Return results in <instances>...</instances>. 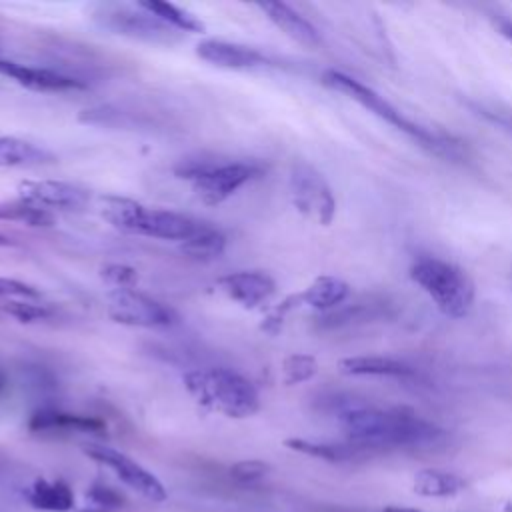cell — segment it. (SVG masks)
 <instances>
[{
    "label": "cell",
    "instance_id": "cell-1",
    "mask_svg": "<svg viewBox=\"0 0 512 512\" xmlns=\"http://www.w3.org/2000/svg\"><path fill=\"white\" fill-rule=\"evenodd\" d=\"M346 440L378 454L398 448H424L440 442L444 430L404 408H378L360 402L334 406Z\"/></svg>",
    "mask_w": 512,
    "mask_h": 512
},
{
    "label": "cell",
    "instance_id": "cell-2",
    "mask_svg": "<svg viewBox=\"0 0 512 512\" xmlns=\"http://www.w3.org/2000/svg\"><path fill=\"white\" fill-rule=\"evenodd\" d=\"M188 394L206 410L226 418H248L258 412L260 396L256 386L230 368H196L182 376Z\"/></svg>",
    "mask_w": 512,
    "mask_h": 512
},
{
    "label": "cell",
    "instance_id": "cell-3",
    "mask_svg": "<svg viewBox=\"0 0 512 512\" xmlns=\"http://www.w3.org/2000/svg\"><path fill=\"white\" fill-rule=\"evenodd\" d=\"M100 216L116 230L126 234H138L158 240H178L184 242L198 228V220L166 210V208H148L126 196H102L100 198Z\"/></svg>",
    "mask_w": 512,
    "mask_h": 512
},
{
    "label": "cell",
    "instance_id": "cell-4",
    "mask_svg": "<svg viewBox=\"0 0 512 512\" xmlns=\"http://www.w3.org/2000/svg\"><path fill=\"white\" fill-rule=\"evenodd\" d=\"M174 174L188 180L196 198L206 206H218L234 196L242 186L262 174V166L244 160H218L210 156L182 158Z\"/></svg>",
    "mask_w": 512,
    "mask_h": 512
},
{
    "label": "cell",
    "instance_id": "cell-5",
    "mask_svg": "<svg viewBox=\"0 0 512 512\" xmlns=\"http://www.w3.org/2000/svg\"><path fill=\"white\" fill-rule=\"evenodd\" d=\"M324 84L350 96L352 100H356L360 106H364L366 110H370L372 114H376L380 120L392 124L394 128H398L400 132L408 134L410 138H414L420 146L436 152V154H444V156H454L458 150V142L452 140L450 136L432 132L424 126H420L418 122L410 120L408 116H404L396 106H392L384 96H380L378 92H374L370 86L362 84L360 80L338 72V70H326L322 76Z\"/></svg>",
    "mask_w": 512,
    "mask_h": 512
},
{
    "label": "cell",
    "instance_id": "cell-6",
    "mask_svg": "<svg viewBox=\"0 0 512 512\" xmlns=\"http://www.w3.org/2000/svg\"><path fill=\"white\" fill-rule=\"evenodd\" d=\"M410 278L446 316L460 318L472 308L474 282L456 264L434 256H422L412 264Z\"/></svg>",
    "mask_w": 512,
    "mask_h": 512
},
{
    "label": "cell",
    "instance_id": "cell-7",
    "mask_svg": "<svg viewBox=\"0 0 512 512\" xmlns=\"http://www.w3.org/2000/svg\"><path fill=\"white\" fill-rule=\"evenodd\" d=\"M94 18L102 28L114 34L128 36L132 40H140L148 44H174L180 40L178 30L166 26L162 20L142 10L138 4H136V10L128 6L106 4L94 12Z\"/></svg>",
    "mask_w": 512,
    "mask_h": 512
},
{
    "label": "cell",
    "instance_id": "cell-8",
    "mask_svg": "<svg viewBox=\"0 0 512 512\" xmlns=\"http://www.w3.org/2000/svg\"><path fill=\"white\" fill-rule=\"evenodd\" d=\"M106 312L116 324L134 328H166L176 324V312L136 288H112L106 294Z\"/></svg>",
    "mask_w": 512,
    "mask_h": 512
},
{
    "label": "cell",
    "instance_id": "cell-9",
    "mask_svg": "<svg viewBox=\"0 0 512 512\" xmlns=\"http://www.w3.org/2000/svg\"><path fill=\"white\" fill-rule=\"evenodd\" d=\"M290 200L308 220L328 226L336 214V198L324 176L306 162H298L290 172Z\"/></svg>",
    "mask_w": 512,
    "mask_h": 512
},
{
    "label": "cell",
    "instance_id": "cell-10",
    "mask_svg": "<svg viewBox=\"0 0 512 512\" xmlns=\"http://www.w3.org/2000/svg\"><path fill=\"white\" fill-rule=\"evenodd\" d=\"M82 450L88 458H92L94 462L112 470L122 484H126L134 492H138L142 498H146L150 502L166 500L164 484L148 468H144L140 462H136L128 454H124L116 448L104 446V444H86Z\"/></svg>",
    "mask_w": 512,
    "mask_h": 512
},
{
    "label": "cell",
    "instance_id": "cell-11",
    "mask_svg": "<svg viewBox=\"0 0 512 512\" xmlns=\"http://www.w3.org/2000/svg\"><path fill=\"white\" fill-rule=\"evenodd\" d=\"M18 198L28 200L46 210L78 212L86 208L90 192L78 184L64 180H22L16 186Z\"/></svg>",
    "mask_w": 512,
    "mask_h": 512
},
{
    "label": "cell",
    "instance_id": "cell-12",
    "mask_svg": "<svg viewBox=\"0 0 512 512\" xmlns=\"http://www.w3.org/2000/svg\"><path fill=\"white\" fill-rule=\"evenodd\" d=\"M220 292L244 310H254L266 304L276 292V282L270 274L260 270H240L224 274L216 280Z\"/></svg>",
    "mask_w": 512,
    "mask_h": 512
},
{
    "label": "cell",
    "instance_id": "cell-13",
    "mask_svg": "<svg viewBox=\"0 0 512 512\" xmlns=\"http://www.w3.org/2000/svg\"><path fill=\"white\" fill-rule=\"evenodd\" d=\"M196 56L224 70H256L272 64L270 58L256 48H250L238 42L218 40V38H208L198 42Z\"/></svg>",
    "mask_w": 512,
    "mask_h": 512
},
{
    "label": "cell",
    "instance_id": "cell-14",
    "mask_svg": "<svg viewBox=\"0 0 512 512\" xmlns=\"http://www.w3.org/2000/svg\"><path fill=\"white\" fill-rule=\"evenodd\" d=\"M0 74L8 76L16 84L34 90V92H70V90H84L86 82L80 78L50 70V68H40V66H28L20 64L14 60H0Z\"/></svg>",
    "mask_w": 512,
    "mask_h": 512
},
{
    "label": "cell",
    "instance_id": "cell-15",
    "mask_svg": "<svg viewBox=\"0 0 512 512\" xmlns=\"http://www.w3.org/2000/svg\"><path fill=\"white\" fill-rule=\"evenodd\" d=\"M28 428L32 432H84V434H102L106 432V424L100 418L64 412L60 408H38L30 420Z\"/></svg>",
    "mask_w": 512,
    "mask_h": 512
},
{
    "label": "cell",
    "instance_id": "cell-16",
    "mask_svg": "<svg viewBox=\"0 0 512 512\" xmlns=\"http://www.w3.org/2000/svg\"><path fill=\"white\" fill-rule=\"evenodd\" d=\"M256 6L266 14V18L276 28H280L286 36H290L298 44L314 48V46H318L322 42L320 32L312 26V22H308L292 6L284 4V2H258Z\"/></svg>",
    "mask_w": 512,
    "mask_h": 512
},
{
    "label": "cell",
    "instance_id": "cell-17",
    "mask_svg": "<svg viewBox=\"0 0 512 512\" xmlns=\"http://www.w3.org/2000/svg\"><path fill=\"white\" fill-rule=\"evenodd\" d=\"M26 502L44 512H70L76 506L74 490L72 486L62 478H36L26 490H24Z\"/></svg>",
    "mask_w": 512,
    "mask_h": 512
},
{
    "label": "cell",
    "instance_id": "cell-18",
    "mask_svg": "<svg viewBox=\"0 0 512 512\" xmlns=\"http://www.w3.org/2000/svg\"><path fill=\"white\" fill-rule=\"evenodd\" d=\"M284 446L318 458V460H326V462H356V460H364L368 456H374V452L350 442V440H342V442H318V440H306V438H286Z\"/></svg>",
    "mask_w": 512,
    "mask_h": 512
},
{
    "label": "cell",
    "instance_id": "cell-19",
    "mask_svg": "<svg viewBox=\"0 0 512 512\" xmlns=\"http://www.w3.org/2000/svg\"><path fill=\"white\" fill-rule=\"evenodd\" d=\"M350 294V288L344 280L336 276H318L302 292L294 294L298 306H308L314 310L330 312L340 306Z\"/></svg>",
    "mask_w": 512,
    "mask_h": 512
},
{
    "label": "cell",
    "instance_id": "cell-20",
    "mask_svg": "<svg viewBox=\"0 0 512 512\" xmlns=\"http://www.w3.org/2000/svg\"><path fill=\"white\" fill-rule=\"evenodd\" d=\"M54 160L52 152L34 142L0 134V168H36L52 164Z\"/></svg>",
    "mask_w": 512,
    "mask_h": 512
},
{
    "label": "cell",
    "instance_id": "cell-21",
    "mask_svg": "<svg viewBox=\"0 0 512 512\" xmlns=\"http://www.w3.org/2000/svg\"><path fill=\"white\" fill-rule=\"evenodd\" d=\"M342 374L348 376H384V378H410L414 368L384 356H350L338 362Z\"/></svg>",
    "mask_w": 512,
    "mask_h": 512
},
{
    "label": "cell",
    "instance_id": "cell-22",
    "mask_svg": "<svg viewBox=\"0 0 512 512\" xmlns=\"http://www.w3.org/2000/svg\"><path fill=\"white\" fill-rule=\"evenodd\" d=\"M180 250L192 260L210 262L224 254L226 236L218 228L200 222L194 234L188 236L184 242H180Z\"/></svg>",
    "mask_w": 512,
    "mask_h": 512
},
{
    "label": "cell",
    "instance_id": "cell-23",
    "mask_svg": "<svg viewBox=\"0 0 512 512\" xmlns=\"http://www.w3.org/2000/svg\"><path fill=\"white\" fill-rule=\"evenodd\" d=\"M466 480L448 470L426 468L414 476V492L426 498H448L466 490Z\"/></svg>",
    "mask_w": 512,
    "mask_h": 512
},
{
    "label": "cell",
    "instance_id": "cell-24",
    "mask_svg": "<svg viewBox=\"0 0 512 512\" xmlns=\"http://www.w3.org/2000/svg\"><path fill=\"white\" fill-rule=\"evenodd\" d=\"M0 220L4 222H18L26 224L32 228H50L56 224L54 212L36 206L28 200L22 198H12V200H2L0 202Z\"/></svg>",
    "mask_w": 512,
    "mask_h": 512
},
{
    "label": "cell",
    "instance_id": "cell-25",
    "mask_svg": "<svg viewBox=\"0 0 512 512\" xmlns=\"http://www.w3.org/2000/svg\"><path fill=\"white\" fill-rule=\"evenodd\" d=\"M138 6L146 12H150L152 16H156L158 20H162L166 26L182 32H190V34H202L206 30L204 22L200 18H196L192 12L174 6L170 2H158V0H148V2H138Z\"/></svg>",
    "mask_w": 512,
    "mask_h": 512
},
{
    "label": "cell",
    "instance_id": "cell-26",
    "mask_svg": "<svg viewBox=\"0 0 512 512\" xmlns=\"http://www.w3.org/2000/svg\"><path fill=\"white\" fill-rule=\"evenodd\" d=\"M124 504L126 500L116 488L104 484L102 480H96L88 486L86 504L78 512H118L120 508H124Z\"/></svg>",
    "mask_w": 512,
    "mask_h": 512
},
{
    "label": "cell",
    "instance_id": "cell-27",
    "mask_svg": "<svg viewBox=\"0 0 512 512\" xmlns=\"http://www.w3.org/2000/svg\"><path fill=\"white\" fill-rule=\"evenodd\" d=\"M318 372V362L310 354H290L282 362L284 384H300Z\"/></svg>",
    "mask_w": 512,
    "mask_h": 512
},
{
    "label": "cell",
    "instance_id": "cell-28",
    "mask_svg": "<svg viewBox=\"0 0 512 512\" xmlns=\"http://www.w3.org/2000/svg\"><path fill=\"white\" fill-rule=\"evenodd\" d=\"M2 310L22 324L48 320L52 316V310L46 304H40L36 300H8L2 306Z\"/></svg>",
    "mask_w": 512,
    "mask_h": 512
},
{
    "label": "cell",
    "instance_id": "cell-29",
    "mask_svg": "<svg viewBox=\"0 0 512 512\" xmlns=\"http://www.w3.org/2000/svg\"><path fill=\"white\" fill-rule=\"evenodd\" d=\"M270 466L262 460H240L230 466V476L242 486H254L268 474Z\"/></svg>",
    "mask_w": 512,
    "mask_h": 512
},
{
    "label": "cell",
    "instance_id": "cell-30",
    "mask_svg": "<svg viewBox=\"0 0 512 512\" xmlns=\"http://www.w3.org/2000/svg\"><path fill=\"white\" fill-rule=\"evenodd\" d=\"M100 276L104 282H108L114 288H136L138 284V270L128 264H104L100 268Z\"/></svg>",
    "mask_w": 512,
    "mask_h": 512
},
{
    "label": "cell",
    "instance_id": "cell-31",
    "mask_svg": "<svg viewBox=\"0 0 512 512\" xmlns=\"http://www.w3.org/2000/svg\"><path fill=\"white\" fill-rule=\"evenodd\" d=\"M0 298H20V300H38L40 298V290L28 282L16 280V278H6L0 276Z\"/></svg>",
    "mask_w": 512,
    "mask_h": 512
},
{
    "label": "cell",
    "instance_id": "cell-32",
    "mask_svg": "<svg viewBox=\"0 0 512 512\" xmlns=\"http://www.w3.org/2000/svg\"><path fill=\"white\" fill-rule=\"evenodd\" d=\"M478 112H480L484 118H488L490 122L502 126L506 132L512 134V114L498 112V110H486V108H480V106H478Z\"/></svg>",
    "mask_w": 512,
    "mask_h": 512
},
{
    "label": "cell",
    "instance_id": "cell-33",
    "mask_svg": "<svg viewBox=\"0 0 512 512\" xmlns=\"http://www.w3.org/2000/svg\"><path fill=\"white\" fill-rule=\"evenodd\" d=\"M496 26H498L500 34L506 36V38L512 42V20H508V18H498V20H496Z\"/></svg>",
    "mask_w": 512,
    "mask_h": 512
},
{
    "label": "cell",
    "instance_id": "cell-34",
    "mask_svg": "<svg viewBox=\"0 0 512 512\" xmlns=\"http://www.w3.org/2000/svg\"><path fill=\"white\" fill-rule=\"evenodd\" d=\"M382 512H420V510H414V508H402V506H388V508H384Z\"/></svg>",
    "mask_w": 512,
    "mask_h": 512
},
{
    "label": "cell",
    "instance_id": "cell-35",
    "mask_svg": "<svg viewBox=\"0 0 512 512\" xmlns=\"http://www.w3.org/2000/svg\"><path fill=\"white\" fill-rule=\"evenodd\" d=\"M0 246H4V248H6V246H14V242H12L10 238H6V236L0 234Z\"/></svg>",
    "mask_w": 512,
    "mask_h": 512
},
{
    "label": "cell",
    "instance_id": "cell-36",
    "mask_svg": "<svg viewBox=\"0 0 512 512\" xmlns=\"http://www.w3.org/2000/svg\"><path fill=\"white\" fill-rule=\"evenodd\" d=\"M2 384H4V382H2V376H0V388H2Z\"/></svg>",
    "mask_w": 512,
    "mask_h": 512
},
{
    "label": "cell",
    "instance_id": "cell-37",
    "mask_svg": "<svg viewBox=\"0 0 512 512\" xmlns=\"http://www.w3.org/2000/svg\"><path fill=\"white\" fill-rule=\"evenodd\" d=\"M0 60H2V46H0Z\"/></svg>",
    "mask_w": 512,
    "mask_h": 512
}]
</instances>
